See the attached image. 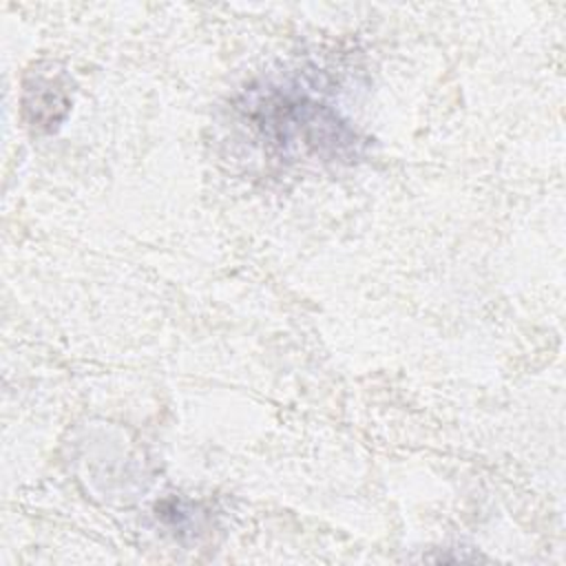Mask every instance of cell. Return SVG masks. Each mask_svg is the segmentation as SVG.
<instances>
[{
	"label": "cell",
	"mask_w": 566,
	"mask_h": 566,
	"mask_svg": "<svg viewBox=\"0 0 566 566\" xmlns=\"http://www.w3.org/2000/svg\"><path fill=\"white\" fill-rule=\"evenodd\" d=\"M268 119L263 128H272L279 144L301 146L314 153L329 150L332 157L354 148L356 135L338 119L336 113L305 97H272L265 104Z\"/></svg>",
	"instance_id": "6da1fadb"
}]
</instances>
